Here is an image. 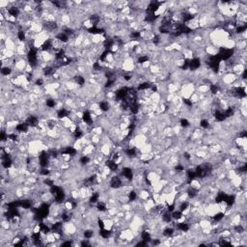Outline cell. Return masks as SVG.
Returning <instances> with one entry per match:
<instances>
[{"mask_svg": "<svg viewBox=\"0 0 247 247\" xmlns=\"http://www.w3.org/2000/svg\"><path fill=\"white\" fill-rule=\"evenodd\" d=\"M201 66H202V61H201L200 57H192L190 61H189V69H191L192 72H195L197 69H200Z\"/></svg>", "mask_w": 247, "mask_h": 247, "instance_id": "cell-1", "label": "cell"}, {"mask_svg": "<svg viewBox=\"0 0 247 247\" xmlns=\"http://www.w3.org/2000/svg\"><path fill=\"white\" fill-rule=\"evenodd\" d=\"M176 229L179 232H183V233H186L190 230V224L188 222H180L176 224Z\"/></svg>", "mask_w": 247, "mask_h": 247, "instance_id": "cell-2", "label": "cell"}, {"mask_svg": "<svg viewBox=\"0 0 247 247\" xmlns=\"http://www.w3.org/2000/svg\"><path fill=\"white\" fill-rule=\"evenodd\" d=\"M82 235H83L84 238L91 240V239H93V238H94V235H95V231L92 230V229H85L83 231V233H82Z\"/></svg>", "mask_w": 247, "mask_h": 247, "instance_id": "cell-4", "label": "cell"}, {"mask_svg": "<svg viewBox=\"0 0 247 247\" xmlns=\"http://www.w3.org/2000/svg\"><path fill=\"white\" fill-rule=\"evenodd\" d=\"M180 126L183 129H188L191 126V123L187 118H180Z\"/></svg>", "mask_w": 247, "mask_h": 247, "instance_id": "cell-5", "label": "cell"}, {"mask_svg": "<svg viewBox=\"0 0 247 247\" xmlns=\"http://www.w3.org/2000/svg\"><path fill=\"white\" fill-rule=\"evenodd\" d=\"M199 126H200V127H202V129H208L210 126V121H208V119L203 118V119L200 120Z\"/></svg>", "mask_w": 247, "mask_h": 247, "instance_id": "cell-6", "label": "cell"}, {"mask_svg": "<svg viewBox=\"0 0 247 247\" xmlns=\"http://www.w3.org/2000/svg\"><path fill=\"white\" fill-rule=\"evenodd\" d=\"M171 214H172V217H173L174 220H180V219H181L183 217V213L179 210L172 211Z\"/></svg>", "mask_w": 247, "mask_h": 247, "instance_id": "cell-7", "label": "cell"}, {"mask_svg": "<svg viewBox=\"0 0 247 247\" xmlns=\"http://www.w3.org/2000/svg\"><path fill=\"white\" fill-rule=\"evenodd\" d=\"M176 233V230L173 227H167L162 231V235L166 238H172Z\"/></svg>", "mask_w": 247, "mask_h": 247, "instance_id": "cell-3", "label": "cell"}]
</instances>
